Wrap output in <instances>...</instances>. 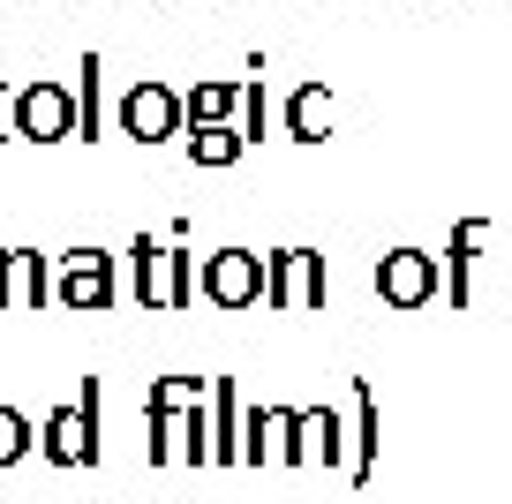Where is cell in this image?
I'll list each match as a JSON object with an SVG mask.
<instances>
[{
    "label": "cell",
    "mask_w": 512,
    "mask_h": 504,
    "mask_svg": "<svg viewBox=\"0 0 512 504\" xmlns=\"http://www.w3.org/2000/svg\"><path fill=\"white\" fill-rule=\"evenodd\" d=\"M332 121H339V98L324 91V83H302V91L287 98V136L294 143H324V136H332Z\"/></svg>",
    "instance_id": "obj_14"
},
{
    "label": "cell",
    "mask_w": 512,
    "mask_h": 504,
    "mask_svg": "<svg viewBox=\"0 0 512 504\" xmlns=\"http://www.w3.org/2000/svg\"><path fill=\"white\" fill-rule=\"evenodd\" d=\"M241 136L264 143V83H241Z\"/></svg>",
    "instance_id": "obj_20"
},
{
    "label": "cell",
    "mask_w": 512,
    "mask_h": 504,
    "mask_svg": "<svg viewBox=\"0 0 512 504\" xmlns=\"http://www.w3.org/2000/svg\"><path fill=\"white\" fill-rule=\"evenodd\" d=\"M0 309H23V249H0Z\"/></svg>",
    "instance_id": "obj_19"
},
{
    "label": "cell",
    "mask_w": 512,
    "mask_h": 504,
    "mask_svg": "<svg viewBox=\"0 0 512 504\" xmlns=\"http://www.w3.org/2000/svg\"><path fill=\"white\" fill-rule=\"evenodd\" d=\"M121 256H128V301H144V309H189V301L204 294V271H196L181 226H174V241L136 234Z\"/></svg>",
    "instance_id": "obj_1"
},
{
    "label": "cell",
    "mask_w": 512,
    "mask_h": 504,
    "mask_svg": "<svg viewBox=\"0 0 512 504\" xmlns=\"http://www.w3.org/2000/svg\"><path fill=\"white\" fill-rule=\"evenodd\" d=\"M445 271H437L430 249H384L377 256V301L384 309H430Z\"/></svg>",
    "instance_id": "obj_7"
},
{
    "label": "cell",
    "mask_w": 512,
    "mask_h": 504,
    "mask_svg": "<svg viewBox=\"0 0 512 504\" xmlns=\"http://www.w3.org/2000/svg\"><path fill=\"white\" fill-rule=\"evenodd\" d=\"M181 151H189L196 166H234V158L249 151V136H241V128H196V136H181Z\"/></svg>",
    "instance_id": "obj_15"
},
{
    "label": "cell",
    "mask_w": 512,
    "mask_h": 504,
    "mask_svg": "<svg viewBox=\"0 0 512 504\" xmlns=\"http://www.w3.org/2000/svg\"><path fill=\"white\" fill-rule=\"evenodd\" d=\"M204 301H219V309H256V301H264V256L256 249H211L204 256Z\"/></svg>",
    "instance_id": "obj_9"
},
{
    "label": "cell",
    "mask_w": 512,
    "mask_h": 504,
    "mask_svg": "<svg viewBox=\"0 0 512 504\" xmlns=\"http://www.w3.org/2000/svg\"><path fill=\"white\" fill-rule=\"evenodd\" d=\"M0 143H16V83L0 76Z\"/></svg>",
    "instance_id": "obj_21"
},
{
    "label": "cell",
    "mask_w": 512,
    "mask_h": 504,
    "mask_svg": "<svg viewBox=\"0 0 512 504\" xmlns=\"http://www.w3.org/2000/svg\"><path fill=\"white\" fill-rule=\"evenodd\" d=\"M181 106H189V136H196V128H241V83L196 76L189 91H181Z\"/></svg>",
    "instance_id": "obj_10"
},
{
    "label": "cell",
    "mask_w": 512,
    "mask_h": 504,
    "mask_svg": "<svg viewBox=\"0 0 512 504\" xmlns=\"http://www.w3.org/2000/svg\"><path fill=\"white\" fill-rule=\"evenodd\" d=\"M264 309H324V256L317 249L264 256Z\"/></svg>",
    "instance_id": "obj_8"
},
{
    "label": "cell",
    "mask_w": 512,
    "mask_h": 504,
    "mask_svg": "<svg viewBox=\"0 0 512 504\" xmlns=\"http://www.w3.org/2000/svg\"><path fill=\"white\" fill-rule=\"evenodd\" d=\"M98 392H106V384L83 377V399H68V407L46 414L38 452H46L53 467H98V452H106V437H98Z\"/></svg>",
    "instance_id": "obj_3"
},
{
    "label": "cell",
    "mask_w": 512,
    "mask_h": 504,
    "mask_svg": "<svg viewBox=\"0 0 512 504\" xmlns=\"http://www.w3.org/2000/svg\"><path fill=\"white\" fill-rule=\"evenodd\" d=\"M121 256H106V249H91V241H83V249H68L61 256V286H53V301H61V309H76V316H98V309H113V301H121Z\"/></svg>",
    "instance_id": "obj_6"
},
{
    "label": "cell",
    "mask_w": 512,
    "mask_h": 504,
    "mask_svg": "<svg viewBox=\"0 0 512 504\" xmlns=\"http://www.w3.org/2000/svg\"><path fill=\"white\" fill-rule=\"evenodd\" d=\"M347 414H354V467H347V482H369V467H377V437H384V414H377L369 377L347 384Z\"/></svg>",
    "instance_id": "obj_12"
},
{
    "label": "cell",
    "mask_w": 512,
    "mask_h": 504,
    "mask_svg": "<svg viewBox=\"0 0 512 504\" xmlns=\"http://www.w3.org/2000/svg\"><path fill=\"white\" fill-rule=\"evenodd\" d=\"M31 444H38V429L23 422V407H0V467H16Z\"/></svg>",
    "instance_id": "obj_18"
},
{
    "label": "cell",
    "mask_w": 512,
    "mask_h": 504,
    "mask_svg": "<svg viewBox=\"0 0 512 504\" xmlns=\"http://www.w3.org/2000/svg\"><path fill=\"white\" fill-rule=\"evenodd\" d=\"M98 76H106V61H98V53H83V83H76V106H83V143H91V136H98V121H106Z\"/></svg>",
    "instance_id": "obj_16"
},
{
    "label": "cell",
    "mask_w": 512,
    "mask_h": 504,
    "mask_svg": "<svg viewBox=\"0 0 512 504\" xmlns=\"http://www.w3.org/2000/svg\"><path fill=\"white\" fill-rule=\"evenodd\" d=\"M113 121H121V136H136V143L189 136V106H181V91H174V83H159V76H136V83H128L121 106H113Z\"/></svg>",
    "instance_id": "obj_4"
},
{
    "label": "cell",
    "mask_w": 512,
    "mask_h": 504,
    "mask_svg": "<svg viewBox=\"0 0 512 504\" xmlns=\"http://www.w3.org/2000/svg\"><path fill=\"white\" fill-rule=\"evenodd\" d=\"M241 384L234 377H211V467H234L241 459Z\"/></svg>",
    "instance_id": "obj_11"
},
{
    "label": "cell",
    "mask_w": 512,
    "mask_h": 504,
    "mask_svg": "<svg viewBox=\"0 0 512 504\" xmlns=\"http://www.w3.org/2000/svg\"><path fill=\"white\" fill-rule=\"evenodd\" d=\"M16 136L23 143H68V136H83L76 83H53V76L23 83V91H16Z\"/></svg>",
    "instance_id": "obj_5"
},
{
    "label": "cell",
    "mask_w": 512,
    "mask_h": 504,
    "mask_svg": "<svg viewBox=\"0 0 512 504\" xmlns=\"http://www.w3.org/2000/svg\"><path fill=\"white\" fill-rule=\"evenodd\" d=\"M144 399H159V407H211V384L204 377H151Z\"/></svg>",
    "instance_id": "obj_17"
},
{
    "label": "cell",
    "mask_w": 512,
    "mask_h": 504,
    "mask_svg": "<svg viewBox=\"0 0 512 504\" xmlns=\"http://www.w3.org/2000/svg\"><path fill=\"white\" fill-rule=\"evenodd\" d=\"M317 429H324V407H249V422H241V459H249V467H264V459H279V467L317 459Z\"/></svg>",
    "instance_id": "obj_2"
},
{
    "label": "cell",
    "mask_w": 512,
    "mask_h": 504,
    "mask_svg": "<svg viewBox=\"0 0 512 504\" xmlns=\"http://www.w3.org/2000/svg\"><path fill=\"white\" fill-rule=\"evenodd\" d=\"M482 234H490L482 219H460V226H452V249H445V301H452V309H467V301H475V249H482Z\"/></svg>",
    "instance_id": "obj_13"
}]
</instances>
